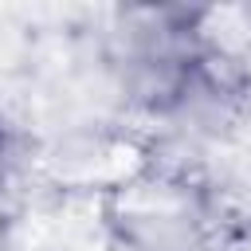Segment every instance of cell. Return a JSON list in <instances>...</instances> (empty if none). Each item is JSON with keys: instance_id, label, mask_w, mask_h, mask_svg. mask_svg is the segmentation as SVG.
<instances>
[{"instance_id": "cell-1", "label": "cell", "mask_w": 251, "mask_h": 251, "mask_svg": "<svg viewBox=\"0 0 251 251\" xmlns=\"http://www.w3.org/2000/svg\"><path fill=\"white\" fill-rule=\"evenodd\" d=\"M8 169H12V133H8L4 122H0V188H4V180H8Z\"/></svg>"}]
</instances>
